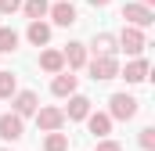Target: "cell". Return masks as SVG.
I'll return each mask as SVG.
<instances>
[{
  "instance_id": "7a4b0ae2",
  "label": "cell",
  "mask_w": 155,
  "mask_h": 151,
  "mask_svg": "<svg viewBox=\"0 0 155 151\" xmlns=\"http://www.w3.org/2000/svg\"><path fill=\"white\" fill-rule=\"evenodd\" d=\"M87 69H90L94 79H116L119 61H116V54H94V61H87Z\"/></svg>"
},
{
  "instance_id": "7c38bea8",
  "label": "cell",
  "mask_w": 155,
  "mask_h": 151,
  "mask_svg": "<svg viewBox=\"0 0 155 151\" xmlns=\"http://www.w3.org/2000/svg\"><path fill=\"white\" fill-rule=\"evenodd\" d=\"M25 36H29V43H33V47H47V40H51V25H47L43 18H33Z\"/></svg>"
},
{
  "instance_id": "d6986e66",
  "label": "cell",
  "mask_w": 155,
  "mask_h": 151,
  "mask_svg": "<svg viewBox=\"0 0 155 151\" xmlns=\"http://www.w3.org/2000/svg\"><path fill=\"white\" fill-rule=\"evenodd\" d=\"M11 50H18V33L7 25V29H0V54H11Z\"/></svg>"
},
{
  "instance_id": "5bb4252c",
  "label": "cell",
  "mask_w": 155,
  "mask_h": 151,
  "mask_svg": "<svg viewBox=\"0 0 155 151\" xmlns=\"http://www.w3.org/2000/svg\"><path fill=\"white\" fill-rule=\"evenodd\" d=\"M61 58H65L69 69H83V65H87V47H83V43H69V47L61 50Z\"/></svg>"
},
{
  "instance_id": "5b68a950",
  "label": "cell",
  "mask_w": 155,
  "mask_h": 151,
  "mask_svg": "<svg viewBox=\"0 0 155 151\" xmlns=\"http://www.w3.org/2000/svg\"><path fill=\"white\" fill-rule=\"evenodd\" d=\"M36 126L43 130V133H51V130H61L65 126V112L61 108H36Z\"/></svg>"
},
{
  "instance_id": "9c48e42d",
  "label": "cell",
  "mask_w": 155,
  "mask_h": 151,
  "mask_svg": "<svg viewBox=\"0 0 155 151\" xmlns=\"http://www.w3.org/2000/svg\"><path fill=\"white\" fill-rule=\"evenodd\" d=\"M51 94L54 97H69V94H76V76L72 72H54V83H51Z\"/></svg>"
},
{
  "instance_id": "277c9868",
  "label": "cell",
  "mask_w": 155,
  "mask_h": 151,
  "mask_svg": "<svg viewBox=\"0 0 155 151\" xmlns=\"http://www.w3.org/2000/svg\"><path fill=\"white\" fill-rule=\"evenodd\" d=\"M116 43L123 47V50H126V54H130V58H137V54L148 47V43H144V33H141L137 25H126V29L119 33V40H116Z\"/></svg>"
},
{
  "instance_id": "ffe728a7",
  "label": "cell",
  "mask_w": 155,
  "mask_h": 151,
  "mask_svg": "<svg viewBox=\"0 0 155 151\" xmlns=\"http://www.w3.org/2000/svg\"><path fill=\"white\" fill-rule=\"evenodd\" d=\"M15 90H18L15 72H0V97H15Z\"/></svg>"
},
{
  "instance_id": "2e32d148",
  "label": "cell",
  "mask_w": 155,
  "mask_h": 151,
  "mask_svg": "<svg viewBox=\"0 0 155 151\" xmlns=\"http://www.w3.org/2000/svg\"><path fill=\"white\" fill-rule=\"evenodd\" d=\"M94 54H116V36L112 33H97L94 36Z\"/></svg>"
},
{
  "instance_id": "d4e9b609",
  "label": "cell",
  "mask_w": 155,
  "mask_h": 151,
  "mask_svg": "<svg viewBox=\"0 0 155 151\" xmlns=\"http://www.w3.org/2000/svg\"><path fill=\"white\" fill-rule=\"evenodd\" d=\"M137 4H148V7H152V4H155V0H137Z\"/></svg>"
},
{
  "instance_id": "52a82bcc",
  "label": "cell",
  "mask_w": 155,
  "mask_h": 151,
  "mask_svg": "<svg viewBox=\"0 0 155 151\" xmlns=\"http://www.w3.org/2000/svg\"><path fill=\"white\" fill-rule=\"evenodd\" d=\"M47 14L54 18V25H65V29H69V25H76V18H79V14H76V7H72L69 0H58V4H54Z\"/></svg>"
},
{
  "instance_id": "cb8c5ba5",
  "label": "cell",
  "mask_w": 155,
  "mask_h": 151,
  "mask_svg": "<svg viewBox=\"0 0 155 151\" xmlns=\"http://www.w3.org/2000/svg\"><path fill=\"white\" fill-rule=\"evenodd\" d=\"M87 4H90V7H108L112 0H87Z\"/></svg>"
},
{
  "instance_id": "603a6c76",
  "label": "cell",
  "mask_w": 155,
  "mask_h": 151,
  "mask_svg": "<svg viewBox=\"0 0 155 151\" xmlns=\"http://www.w3.org/2000/svg\"><path fill=\"white\" fill-rule=\"evenodd\" d=\"M97 151H123V144H116V140H101Z\"/></svg>"
},
{
  "instance_id": "8fae6325",
  "label": "cell",
  "mask_w": 155,
  "mask_h": 151,
  "mask_svg": "<svg viewBox=\"0 0 155 151\" xmlns=\"http://www.w3.org/2000/svg\"><path fill=\"white\" fill-rule=\"evenodd\" d=\"M123 79H126V83H144V79H148V58L137 54V58L123 69Z\"/></svg>"
},
{
  "instance_id": "9a60e30c",
  "label": "cell",
  "mask_w": 155,
  "mask_h": 151,
  "mask_svg": "<svg viewBox=\"0 0 155 151\" xmlns=\"http://www.w3.org/2000/svg\"><path fill=\"white\" fill-rule=\"evenodd\" d=\"M40 69H43V72H61V69H65V58H61V50H43V54H40Z\"/></svg>"
},
{
  "instance_id": "8992f818",
  "label": "cell",
  "mask_w": 155,
  "mask_h": 151,
  "mask_svg": "<svg viewBox=\"0 0 155 151\" xmlns=\"http://www.w3.org/2000/svg\"><path fill=\"white\" fill-rule=\"evenodd\" d=\"M22 133H25V126H22V115L18 112L0 115V137H4V140H18Z\"/></svg>"
},
{
  "instance_id": "4fadbf2b",
  "label": "cell",
  "mask_w": 155,
  "mask_h": 151,
  "mask_svg": "<svg viewBox=\"0 0 155 151\" xmlns=\"http://www.w3.org/2000/svg\"><path fill=\"white\" fill-rule=\"evenodd\" d=\"M87 112H90V101H87L83 94H69V108H65V119L79 122V119H87Z\"/></svg>"
},
{
  "instance_id": "44dd1931",
  "label": "cell",
  "mask_w": 155,
  "mask_h": 151,
  "mask_svg": "<svg viewBox=\"0 0 155 151\" xmlns=\"http://www.w3.org/2000/svg\"><path fill=\"white\" fill-rule=\"evenodd\" d=\"M137 140H141V148H144V151H152V148H155V126H144Z\"/></svg>"
},
{
  "instance_id": "ac0fdd59",
  "label": "cell",
  "mask_w": 155,
  "mask_h": 151,
  "mask_svg": "<svg viewBox=\"0 0 155 151\" xmlns=\"http://www.w3.org/2000/svg\"><path fill=\"white\" fill-rule=\"evenodd\" d=\"M22 11H25V14H29V22H33V18H43V14L51 11V4H47V0H25V4H22Z\"/></svg>"
},
{
  "instance_id": "6da1fadb",
  "label": "cell",
  "mask_w": 155,
  "mask_h": 151,
  "mask_svg": "<svg viewBox=\"0 0 155 151\" xmlns=\"http://www.w3.org/2000/svg\"><path fill=\"white\" fill-rule=\"evenodd\" d=\"M108 115L119 119V122H130V119L137 115V97H130V94H112V97H108Z\"/></svg>"
},
{
  "instance_id": "e0dca14e",
  "label": "cell",
  "mask_w": 155,
  "mask_h": 151,
  "mask_svg": "<svg viewBox=\"0 0 155 151\" xmlns=\"http://www.w3.org/2000/svg\"><path fill=\"white\" fill-rule=\"evenodd\" d=\"M43 151H69V137L58 133V130H51L47 140H43Z\"/></svg>"
},
{
  "instance_id": "7402d4cb",
  "label": "cell",
  "mask_w": 155,
  "mask_h": 151,
  "mask_svg": "<svg viewBox=\"0 0 155 151\" xmlns=\"http://www.w3.org/2000/svg\"><path fill=\"white\" fill-rule=\"evenodd\" d=\"M22 7V0H0V14H15Z\"/></svg>"
},
{
  "instance_id": "ba28073f",
  "label": "cell",
  "mask_w": 155,
  "mask_h": 151,
  "mask_svg": "<svg viewBox=\"0 0 155 151\" xmlns=\"http://www.w3.org/2000/svg\"><path fill=\"white\" fill-rule=\"evenodd\" d=\"M87 130L94 137H108L112 133V115L108 112H87Z\"/></svg>"
},
{
  "instance_id": "30bf717a",
  "label": "cell",
  "mask_w": 155,
  "mask_h": 151,
  "mask_svg": "<svg viewBox=\"0 0 155 151\" xmlns=\"http://www.w3.org/2000/svg\"><path fill=\"white\" fill-rule=\"evenodd\" d=\"M40 108V101H36V94H33V90H15V112L22 115V119H25V115H33Z\"/></svg>"
},
{
  "instance_id": "3957f363",
  "label": "cell",
  "mask_w": 155,
  "mask_h": 151,
  "mask_svg": "<svg viewBox=\"0 0 155 151\" xmlns=\"http://www.w3.org/2000/svg\"><path fill=\"white\" fill-rule=\"evenodd\" d=\"M123 18H126V25H137V29H148L155 22L148 4H123Z\"/></svg>"
}]
</instances>
